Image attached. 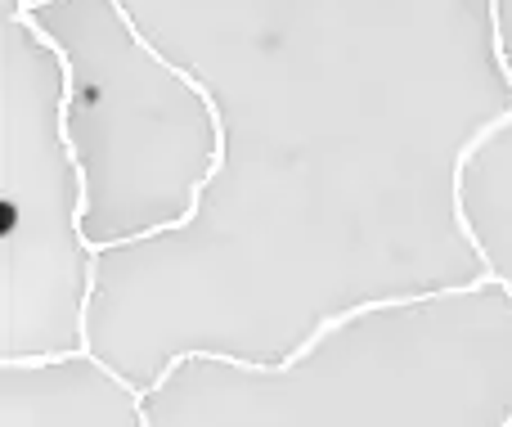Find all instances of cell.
Wrapping results in <instances>:
<instances>
[{
    "instance_id": "cell-1",
    "label": "cell",
    "mask_w": 512,
    "mask_h": 427,
    "mask_svg": "<svg viewBox=\"0 0 512 427\" xmlns=\"http://www.w3.org/2000/svg\"><path fill=\"white\" fill-rule=\"evenodd\" d=\"M486 284H499L508 293V302H512V279L508 275H499V270H486L481 279H472V284H463V288H436V293H396V297H373V302H360V306H351V311H337V315H328V320H319L315 329H310V338L301 342L292 356H283L279 365H256V360H239V356H225V351H176V356L162 365V374L153 378L149 387H140V392L131 396V405H135V419L140 423H149V414H144V401H149L153 392H162L167 387V378L176 374L180 365H189V360H212V365H234V369H248V374H288V369H297L301 360L310 356V351L319 347V342L328 338V333H337L342 324H351V320H360V315H369V311H387V306H414V302H436V297H463V293H481ZM508 423H512V414H508Z\"/></svg>"
}]
</instances>
